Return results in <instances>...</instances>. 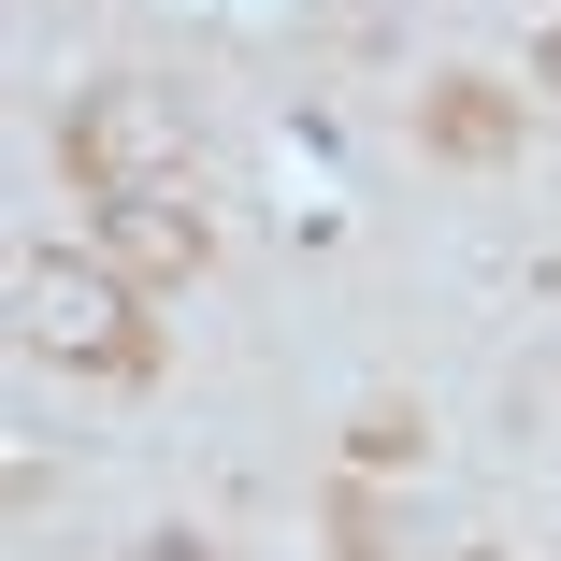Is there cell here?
Here are the masks:
<instances>
[{
    "instance_id": "cell-7",
    "label": "cell",
    "mask_w": 561,
    "mask_h": 561,
    "mask_svg": "<svg viewBox=\"0 0 561 561\" xmlns=\"http://www.w3.org/2000/svg\"><path fill=\"white\" fill-rule=\"evenodd\" d=\"M533 87H547V101H561V30H547V44H533Z\"/></svg>"
},
{
    "instance_id": "cell-6",
    "label": "cell",
    "mask_w": 561,
    "mask_h": 561,
    "mask_svg": "<svg viewBox=\"0 0 561 561\" xmlns=\"http://www.w3.org/2000/svg\"><path fill=\"white\" fill-rule=\"evenodd\" d=\"M130 561H216V547H202V533H145Z\"/></svg>"
},
{
    "instance_id": "cell-1",
    "label": "cell",
    "mask_w": 561,
    "mask_h": 561,
    "mask_svg": "<svg viewBox=\"0 0 561 561\" xmlns=\"http://www.w3.org/2000/svg\"><path fill=\"white\" fill-rule=\"evenodd\" d=\"M15 331H30V360L101 375V389H145L159 375V317H145V288L101 245H30L15 260Z\"/></svg>"
},
{
    "instance_id": "cell-8",
    "label": "cell",
    "mask_w": 561,
    "mask_h": 561,
    "mask_svg": "<svg viewBox=\"0 0 561 561\" xmlns=\"http://www.w3.org/2000/svg\"><path fill=\"white\" fill-rule=\"evenodd\" d=\"M547 561H561V547H547Z\"/></svg>"
},
{
    "instance_id": "cell-2",
    "label": "cell",
    "mask_w": 561,
    "mask_h": 561,
    "mask_svg": "<svg viewBox=\"0 0 561 561\" xmlns=\"http://www.w3.org/2000/svg\"><path fill=\"white\" fill-rule=\"evenodd\" d=\"M58 159H72V187H87V202L202 187V159H187V116H173L159 87H87V101H72V130H58Z\"/></svg>"
},
{
    "instance_id": "cell-4",
    "label": "cell",
    "mask_w": 561,
    "mask_h": 561,
    "mask_svg": "<svg viewBox=\"0 0 561 561\" xmlns=\"http://www.w3.org/2000/svg\"><path fill=\"white\" fill-rule=\"evenodd\" d=\"M417 145L461 159V173H504V159H518V101H504L490 72H446V87L417 101Z\"/></svg>"
},
{
    "instance_id": "cell-3",
    "label": "cell",
    "mask_w": 561,
    "mask_h": 561,
    "mask_svg": "<svg viewBox=\"0 0 561 561\" xmlns=\"http://www.w3.org/2000/svg\"><path fill=\"white\" fill-rule=\"evenodd\" d=\"M101 260H116L130 288H173V274H202V260H216V216H202V187L101 202Z\"/></svg>"
},
{
    "instance_id": "cell-9",
    "label": "cell",
    "mask_w": 561,
    "mask_h": 561,
    "mask_svg": "<svg viewBox=\"0 0 561 561\" xmlns=\"http://www.w3.org/2000/svg\"><path fill=\"white\" fill-rule=\"evenodd\" d=\"M476 561H490V547H476Z\"/></svg>"
},
{
    "instance_id": "cell-5",
    "label": "cell",
    "mask_w": 561,
    "mask_h": 561,
    "mask_svg": "<svg viewBox=\"0 0 561 561\" xmlns=\"http://www.w3.org/2000/svg\"><path fill=\"white\" fill-rule=\"evenodd\" d=\"M346 461H360V476H389V461H417V417H403V403H375V417L346 432Z\"/></svg>"
}]
</instances>
